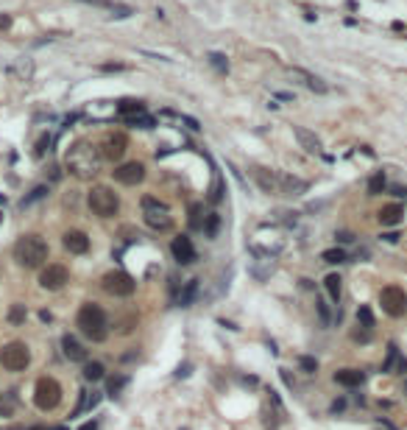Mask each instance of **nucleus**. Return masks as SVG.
Returning <instances> with one entry per match:
<instances>
[{"label": "nucleus", "mask_w": 407, "mask_h": 430, "mask_svg": "<svg viewBox=\"0 0 407 430\" xmlns=\"http://www.w3.org/2000/svg\"><path fill=\"white\" fill-rule=\"evenodd\" d=\"M251 179L257 182V187L268 196H301L307 193V182L304 179H296L290 173H279V170H268V168H260L254 165L251 168Z\"/></svg>", "instance_id": "f257e3e1"}, {"label": "nucleus", "mask_w": 407, "mask_h": 430, "mask_svg": "<svg viewBox=\"0 0 407 430\" xmlns=\"http://www.w3.org/2000/svg\"><path fill=\"white\" fill-rule=\"evenodd\" d=\"M103 154H98L95 148H90L87 143H76V146L67 151V170L76 173L78 179H90L101 170Z\"/></svg>", "instance_id": "f03ea898"}, {"label": "nucleus", "mask_w": 407, "mask_h": 430, "mask_svg": "<svg viewBox=\"0 0 407 430\" xmlns=\"http://www.w3.org/2000/svg\"><path fill=\"white\" fill-rule=\"evenodd\" d=\"M76 324H78V330L87 335V338H90V341H98V344H101V341H106V335H109V321H106V313H103L98 305H92V302L81 305Z\"/></svg>", "instance_id": "7ed1b4c3"}, {"label": "nucleus", "mask_w": 407, "mask_h": 430, "mask_svg": "<svg viewBox=\"0 0 407 430\" xmlns=\"http://www.w3.org/2000/svg\"><path fill=\"white\" fill-rule=\"evenodd\" d=\"M14 260L23 268H39L47 260V243L39 235H25L14 243Z\"/></svg>", "instance_id": "20e7f679"}, {"label": "nucleus", "mask_w": 407, "mask_h": 430, "mask_svg": "<svg viewBox=\"0 0 407 430\" xmlns=\"http://www.w3.org/2000/svg\"><path fill=\"white\" fill-rule=\"evenodd\" d=\"M87 201H90L92 213L101 215V218H112V215H117V210H120L117 193L109 190L106 184H95V187L90 190V196H87Z\"/></svg>", "instance_id": "39448f33"}, {"label": "nucleus", "mask_w": 407, "mask_h": 430, "mask_svg": "<svg viewBox=\"0 0 407 430\" xmlns=\"http://www.w3.org/2000/svg\"><path fill=\"white\" fill-rule=\"evenodd\" d=\"M142 215H145V224L157 232H168L173 227V215H170L168 204H162L154 196H145L142 198Z\"/></svg>", "instance_id": "423d86ee"}, {"label": "nucleus", "mask_w": 407, "mask_h": 430, "mask_svg": "<svg viewBox=\"0 0 407 430\" xmlns=\"http://www.w3.org/2000/svg\"><path fill=\"white\" fill-rule=\"evenodd\" d=\"M34 402L39 411H53L62 402V385L53 377H39L34 388Z\"/></svg>", "instance_id": "0eeeda50"}, {"label": "nucleus", "mask_w": 407, "mask_h": 430, "mask_svg": "<svg viewBox=\"0 0 407 430\" xmlns=\"http://www.w3.org/2000/svg\"><path fill=\"white\" fill-rule=\"evenodd\" d=\"M31 361V352L25 344L20 341H12V344H6L3 349H0V363H3V369H9V372H23L25 366Z\"/></svg>", "instance_id": "6e6552de"}, {"label": "nucleus", "mask_w": 407, "mask_h": 430, "mask_svg": "<svg viewBox=\"0 0 407 430\" xmlns=\"http://www.w3.org/2000/svg\"><path fill=\"white\" fill-rule=\"evenodd\" d=\"M379 305H382V310L388 316L399 318L407 313V294L399 285H388V288H382V294H379Z\"/></svg>", "instance_id": "1a4fd4ad"}, {"label": "nucleus", "mask_w": 407, "mask_h": 430, "mask_svg": "<svg viewBox=\"0 0 407 430\" xmlns=\"http://www.w3.org/2000/svg\"><path fill=\"white\" fill-rule=\"evenodd\" d=\"M134 288H137V282H134V280H131L125 271H109V274H103V291H106V294H112V296H117V299L131 296V294H134Z\"/></svg>", "instance_id": "9d476101"}, {"label": "nucleus", "mask_w": 407, "mask_h": 430, "mask_svg": "<svg viewBox=\"0 0 407 430\" xmlns=\"http://www.w3.org/2000/svg\"><path fill=\"white\" fill-rule=\"evenodd\" d=\"M67 280H70V271L64 265H59V263H50V265L42 268V274H39V285H42L45 291H59Z\"/></svg>", "instance_id": "9b49d317"}, {"label": "nucleus", "mask_w": 407, "mask_h": 430, "mask_svg": "<svg viewBox=\"0 0 407 430\" xmlns=\"http://www.w3.org/2000/svg\"><path fill=\"white\" fill-rule=\"evenodd\" d=\"M170 251H173V260L179 263V265H190V263H195V246H192V240L187 238V235H179V238H173V243H170Z\"/></svg>", "instance_id": "f8f14e48"}, {"label": "nucleus", "mask_w": 407, "mask_h": 430, "mask_svg": "<svg viewBox=\"0 0 407 430\" xmlns=\"http://www.w3.org/2000/svg\"><path fill=\"white\" fill-rule=\"evenodd\" d=\"M114 182H120V184H140V182L145 179V165L142 162H125L120 168H114Z\"/></svg>", "instance_id": "ddd939ff"}, {"label": "nucleus", "mask_w": 407, "mask_h": 430, "mask_svg": "<svg viewBox=\"0 0 407 430\" xmlns=\"http://www.w3.org/2000/svg\"><path fill=\"white\" fill-rule=\"evenodd\" d=\"M290 76H293L298 84H304L310 92H318V95H327L329 92V84L321 76H315V73H310V70H304V67H293L290 70Z\"/></svg>", "instance_id": "4468645a"}, {"label": "nucleus", "mask_w": 407, "mask_h": 430, "mask_svg": "<svg viewBox=\"0 0 407 430\" xmlns=\"http://www.w3.org/2000/svg\"><path fill=\"white\" fill-rule=\"evenodd\" d=\"M64 249L70 254H87L90 251V238L78 229H70V232H64Z\"/></svg>", "instance_id": "2eb2a0df"}, {"label": "nucleus", "mask_w": 407, "mask_h": 430, "mask_svg": "<svg viewBox=\"0 0 407 430\" xmlns=\"http://www.w3.org/2000/svg\"><path fill=\"white\" fill-rule=\"evenodd\" d=\"M293 134L298 140V146L304 148L307 154H321V140H318L315 132H310L304 126H293Z\"/></svg>", "instance_id": "dca6fc26"}, {"label": "nucleus", "mask_w": 407, "mask_h": 430, "mask_svg": "<svg viewBox=\"0 0 407 430\" xmlns=\"http://www.w3.org/2000/svg\"><path fill=\"white\" fill-rule=\"evenodd\" d=\"M376 218H379V224H382V227H396V224H399V221L405 218V207H402L399 201L385 204L382 210L376 213Z\"/></svg>", "instance_id": "f3484780"}, {"label": "nucleus", "mask_w": 407, "mask_h": 430, "mask_svg": "<svg viewBox=\"0 0 407 430\" xmlns=\"http://www.w3.org/2000/svg\"><path fill=\"white\" fill-rule=\"evenodd\" d=\"M362 380H365V374L360 369H340V372H335V383L346 385V388H357V385H362Z\"/></svg>", "instance_id": "a211bd4d"}, {"label": "nucleus", "mask_w": 407, "mask_h": 430, "mask_svg": "<svg viewBox=\"0 0 407 430\" xmlns=\"http://www.w3.org/2000/svg\"><path fill=\"white\" fill-rule=\"evenodd\" d=\"M62 349H64V355H67L70 361H76V363L87 361V349H84L73 335H64V338H62Z\"/></svg>", "instance_id": "6ab92c4d"}, {"label": "nucleus", "mask_w": 407, "mask_h": 430, "mask_svg": "<svg viewBox=\"0 0 407 430\" xmlns=\"http://www.w3.org/2000/svg\"><path fill=\"white\" fill-rule=\"evenodd\" d=\"M125 151V137L117 134V137H109L103 143V159H120Z\"/></svg>", "instance_id": "aec40b11"}, {"label": "nucleus", "mask_w": 407, "mask_h": 430, "mask_svg": "<svg viewBox=\"0 0 407 430\" xmlns=\"http://www.w3.org/2000/svg\"><path fill=\"white\" fill-rule=\"evenodd\" d=\"M393 369H402V372H407V361L399 355L396 344H391V347H388V361H385L382 372H393Z\"/></svg>", "instance_id": "412c9836"}, {"label": "nucleus", "mask_w": 407, "mask_h": 430, "mask_svg": "<svg viewBox=\"0 0 407 430\" xmlns=\"http://www.w3.org/2000/svg\"><path fill=\"white\" fill-rule=\"evenodd\" d=\"M340 282H343V280H340L338 274H329L327 280H324V288H327L329 299H332L335 305H338V302H340Z\"/></svg>", "instance_id": "4be33fe9"}, {"label": "nucleus", "mask_w": 407, "mask_h": 430, "mask_svg": "<svg viewBox=\"0 0 407 430\" xmlns=\"http://www.w3.org/2000/svg\"><path fill=\"white\" fill-rule=\"evenodd\" d=\"M195 294H198V280H190L187 282V288L181 291V296H179V305L181 307H190V302L195 299Z\"/></svg>", "instance_id": "5701e85b"}, {"label": "nucleus", "mask_w": 407, "mask_h": 430, "mask_svg": "<svg viewBox=\"0 0 407 430\" xmlns=\"http://www.w3.org/2000/svg\"><path fill=\"white\" fill-rule=\"evenodd\" d=\"M25 318H28V310H25V305H12V310H9V321H12L14 327L17 324H25Z\"/></svg>", "instance_id": "b1692460"}, {"label": "nucleus", "mask_w": 407, "mask_h": 430, "mask_svg": "<svg viewBox=\"0 0 407 430\" xmlns=\"http://www.w3.org/2000/svg\"><path fill=\"white\" fill-rule=\"evenodd\" d=\"M84 377H87L90 383H95V380H101V377H103V363H98V361L87 363V366H84Z\"/></svg>", "instance_id": "393cba45"}, {"label": "nucleus", "mask_w": 407, "mask_h": 430, "mask_svg": "<svg viewBox=\"0 0 407 430\" xmlns=\"http://www.w3.org/2000/svg\"><path fill=\"white\" fill-rule=\"evenodd\" d=\"M357 321H360L365 330L374 327V313H371V307H368V305H360V307H357Z\"/></svg>", "instance_id": "a878e982"}, {"label": "nucleus", "mask_w": 407, "mask_h": 430, "mask_svg": "<svg viewBox=\"0 0 407 430\" xmlns=\"http://www.w3.org/2000/svg\"><path fill=\"white\" fill-rule=\"evenodd\" d=\"M385 190V173L379 170V173H374L371 179H368V196H376V193Z\"/></svg>", "instance_id": "bb28decb"}, {"label": "nucleus", "mask_w": 407, "mask_h": 430, "mask_svg": "<svg viewBox=\"0 0 407 430\" xmlns=\"http://www.w3.org/2000/svg\"><path fill=\"white\" fill-rule=\"evenodd\" d=\"M45 196H47V187H45V184H36L34 190H31V193H28V196L23 198V207H31L34 201H39V198H45Z\"/></svg>", "instance_id": "cd10ccee"}, {"label": "nucleus", "mask_w": 407, "mask_h": 430, "mask_svg": "<svg viewBox=\"0 0 407 430\" xmlns=\"http://www.w3.org/2000/svg\"><path fill=\"white\" fill-rule=\"evenodd\" d=\"M321 260L332 263V265H335V263H346V251L343 249H327L324 254H321Z\"/></svg>", "instance_id": "c85d7f7f"}, {"label": "nucleus", "mask_w": 407, "mask_h": 430, "mask_svg": "<svg viewBox=\"0 0 407 430\" xmlns=\"http://www.w3.org/2000/svg\"><path fill=\"white\" fill-rule=\"evenodd\" d=\"M17 67H20V79L23 81H31V76H34V62L28 56H23L20 62H17Z\"/></svg>", "instance_id": "c756f323"}, {"label": "nucleus", "mask_w": 407, "mask_h": 430, "mask_svg": "<svg viewBox=\"0 0 407 430\" xmlns=\"http://www.w3.org/2000/svg\"><path fill=\"white\" fill-rule=\"evenodd\" d=\"M315 307H318V316H321V324L327 327L329 321H332V313H329V305L324 299H315Z\"/></svg>", "instance_id": "7c9ffc66"}, {"label": "nucleus", "mask_w": 407, "mask_h": 430, "mask_svg": "<svg viewBox=\"0 0 407 430\" xmlns=\"http://www.w3.org/2000/svg\"><path fill=\"white\" fill-rule=\"evenodd\" d=\"M209 65H212L215 70H220V73H226L229 70V62H226L223 53H209Z\"/></svg>", "instance_id": "2f4dec72"}, {"label": "nucleus", "mask_w": 407, "mask_h": 430, "mask_svg": "<svg viewBox=\"0 0 407 430\" xmlns=\"http://www.w3.org/2000/svg\"><path fill=\"white\" fill-rule=\"evenodd\" d=\"M190 224H192V229H204V224H201V207H192V210H190Z\"/></svg>", "instance_id": "473e14b6"}, {"label": "nucleus", "mask_w": 407, "mask_h": 430, "mask_svg": "<svg viewBox=\"0 0 407 430\" xmlns=\"http://www.w3.org/2000/svg\"><path fill=\"white\" fill-rule=\"evenodd\" d=\"M0 413H3V416H12L14 413V402L9 397H0Z\"/></svg>", "instance_id": "72a5a7b5"}, {"label": "nucleus", "mask_w": 407, "mask_h": 430, "mask_svg": "<svg viewBox=\"0 0 407 430\" xmlns=\"http://www.w3.org/2000/svg\"><path fill=\"white\" fill-rule=\"evenodd\" d=\"M123 385H125V377H112V380H109V394H117Z\"/></svg>", "instance_id": "f704fd0d"}, {"label": "nucleus", "mask_w": 407, "mask_h": 430, "mask_svg": "<svg viewBox=\"0 0 407 430\" xmlns=\"http://www.w3.org/2000/svg\"><path fill=\"white\" fill-rule=\"evenodd\" d=\"M112 12H114L112 17H117V20H123V17H131V14H134L131 9H128V6H114Z\"/></svg>", "instance_id": "c9c22d12"}, {"label": "nucleus", "mask_w": 407, "mask_h": 430, "mask_svg": "<svg viewBox=\"0 0 407 430\" xmlns=\"http://www.w3.org/2000/svg\"><path fill=\"white\" fill-rule=\"evenodd\" d=\"M301 369H304V372H315L318 369V363H315V358H301Z\"/></svg>", "instance_id": "e433bc0d"}, {"label": "nucleus", "mask_w": 407, "mask_h": 430, "mask_svg": "<svg viewBox=\"0 0 407 430\" xmlns=\"http://www.w3.org/2000/svg\"><path fill=\"white\" fill-rule=\"evenodd\" d=\"M215 232H218V215L212 213V215H209V224H206V235H212V238H215Z\"/></svg>", "instance_id": "4c0bfd02"}, {"label": "nucleus", "mask_w": 407, "mask_h": 430, "mask_svg": "<svg viewBox=\"0 0 407 430\" xmlns=\"http://www.w3.org/2000/svg\"><path fill=\"white\" fill-rule=\"evenodd\" d=\"M81 3H92V6H98V9H114L112 0H81Z\"/></svg>", "instance_id": "58836bf2"}, {"label": "nucleus", "mask_w": 407, "mask_h": 430, "mask_svg": "<svg viewBox=\"0 0 407 430\" xmlns=\"http://www.w3.org/2000/svg\"><path fill=\"white\" fill-rule=\"evenodd\" d=\"M187 374H190V366H187V363H184V366H179V369H176V377H187Z\"/></svg>", "instance_id": "ea45409f"}, {"label": "nucleus", "mask_w": 407, "mask_h": 430, "mask_svg": "<svg viewBox=\"0 0 407 430\" xmlns=\"http://www.w3.org/2000/svg\"><path fill=\"white\" fill-rule=\"evenodd\" d=\"M335 238H338L340 243H351V240H354V238L349 235V232H340V235H335Z\"/></svg>", "instance_id": "a19ab883"}, {"label": "nucleus", "mask_w": 407, "mask_h": 430, "mask_svg": "<svg viewBox=\"0 0 407 430\" xmlns=\"http://www.w3.org/2000/svg\"><path fill=\"white\" fill-rule=\"evenodd\" d=\"M385 240H388V243H396V240H399V235H396V232H388V235H382Z\"/></svg>", "instance_id": "79ce46f5"}, {"label": "nucleus", "mask_w": 407, "mask_h": 430, "mask_svg": "<svg viewBox=\"0 0 407 430\" xmlns=\"http://www.w3.org/2000/svg\"><path fill=\"white\" fill-rule=\"evenodd\" d=\"M81 430H98V428H95V422H87V425H81Z\"/></svg>", "instance_id": "37998d69"}, {"label": "nucleus", "mask_w": 407, "mask_h": 430, "mask_svg": "<svg viewBox=\"0 0 407 430\" xmlns=\"http://www.w3.org/2000/svg\"><path fill=\"white\" fill-rule=\"evenodd\" d=\"M31 430H47V428H42V425H39V428H31Z\"/></svg>", "instance_id": "c03bdc74"}, {"label": "nucleus", "mask_w": 407, "mask_h": 430, "mask_svg": "<svg viewBox=\"0 0 407 430\" xmlns=\"http://www.w3.org/2000/svg\"><path fill=\"white\" fill-rule=\"evenodd\" d=\"M0 224H3V210H0Z\"/></svg>", "instance_id": "a18cd8bd"}, {"label": "nucleus", "mask_w": 407, "mask_h": 430, "mask_svg": "<svg viewBox=\"0 0 407 430\" xmlns=\"http://www.w3.org/2000/svg\"><path fill=\"white\" fill-rule=\"evenodd\" d=\"M53 430H67V428H53Z\"/></svg>", "instance_id": "49530a36"}]
</instances>
